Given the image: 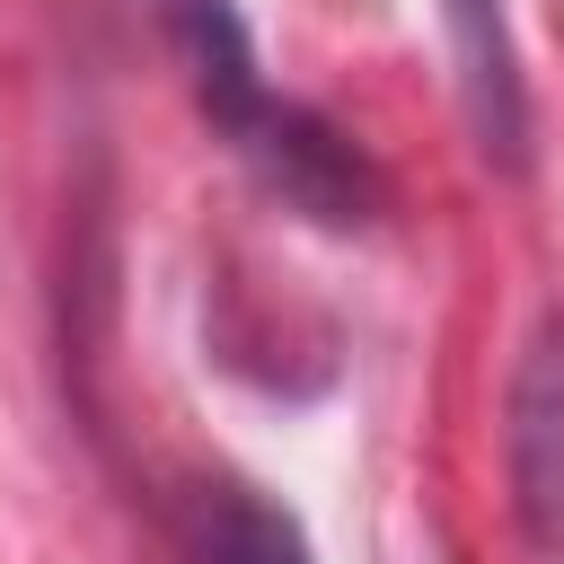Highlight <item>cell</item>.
<instances>
[{
    "label": "cell",
    "mask_w": 564,
    "mask_h": 564,
    "mask_svg": "<svg viewBox=\"0 0 564 564\" xmlns=\"http://www.w3.org/2000/svg\"><path fill=\"white\" fill-rule=\"evenodd\" d=\"M167 9H176V44H185V62H194V88H203V106L229 123V141H238L282 194H300V203H317L326 220H344V212L361 203V167L335 150V132H317L300 106H282V97L264 88L238 9H229V0H167Z\"/></svg>",
    "instance_id": "6da1fadb"
},
{
    "label": "cell",
    "mask_w": 564,
    "mask_h": 564,
    "mask_svg": "<svg viewBox=\"0 0 564 564\" xmlns=\"http://www.w3.org/2000/svg\"><path fill=\"white\" fill-rule=\"evenodd\" d=\"M520 502L529 520L564 546V317L538 335L529 370H520Z\"/></svg>",
    "instance_id": "7a4b0ae2"
},
{
    "label": "cell",
    "mask_w": 564,
    "mask_h": 564,
    "mask_svg": "<svg viewBox=\"0 0 564 564\" xmlns=\"http://www.w3.org/2000/svg\"><path fill=\"white\" fill-rule=\"evenodd\" d=\"M449 35H458V88H467L485 159H520L529 115H520V62H511V35H502V9L494 0H449Z\"/></svg>",
    "instance_id": "3957f363"
},
{
    "label": "cell",
    "mask_w": 564,
    "mask_h": 564,
    "mask_svg": "<svg viewBox=\"0 0 564 564\" xmlns=\"http://www.w3.org/2000/svg\"><path fill=\"white\" fill-rule=\"evenodd\" d=\"M203 564H308L300 529L282 511H264L256 494H220L212 529H203Z\"/></svg>",
    "instance_id": "277c9868"
}]
</instances>
